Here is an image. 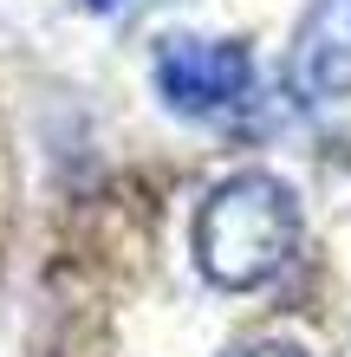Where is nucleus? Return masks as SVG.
<instances>
[{
  "instance_id": "5",
  "label": "nucleus",
  "mask_w": 351,
  "mask_h": 357,
  "mask_svg": "<svg viewBox=\"0 0 351 357\" xmlns=\"http://www.w3.org/2000/svg\"><path fill=\"white\" fill-rule=\"evenodd\" d=\"M78 7H85V13H124L130 0H78Z\"/></svg>"
},
{
  "instance_id": "3",
  "label": "nucleus",
  "mask_w": 351,
  "mask_h": 357,
  "mask_svg": "<svg viewBox=\"0 0 351 357\" xmlns=\"http://www.w3.org/2000/svg\"><path fill=\"white\" fill-rule=\"evenodd\" d=\"M286 85L306 111H332L351 98V0H306L286 46Z\"/></svg>"
},
{
  "instance_id": "2",
  "label": "nucleus",
  "mask_w": 351,
  "mask_h": 357,
  "mask_svg": "<svg viewBox=\"0 0 351 357\" xmlns=\"http://www.w3.org/2000/svg\"><path fill=\"white\" fill-rule=\"evenodd\" d=\"M156 98L182 117H221L234 111L254 85V52L247 39H202V33H182V39H163L156 46Z\"/></svg>"
},
{
  "instance_id": "4",
  "label": "nucleus",
  "mask_w": 351,
  "mask_h": 357,
  "mask_svg": "<svg viewBox=\"0 0 351 357\" xmlns=\"http://www.w3.org/2000/svg\"><path fill=\"white\" fill-rule=\"evenodd\" d=\"M234 357H313V351H299V344H280V338H267V344H241Z\"/></svg>"
},
{
  "instance_id": "1",
  "label": "nucleus",
  "mask_w": 351,
  "mask_h": 357,
  "mask_svg": "<svg viewBox=\"0 0 351 357\" xmlns=\"http://www.w3.org/2000/svg\"><path fill=\"white\" fill-rule=\"evenodd\" d=\"M299 195L293 182L274 176V169H241V176H221L195 208V266L202 280L221 286V292H254L267 280H280L286 260L299 254Z\"/></svg>"
}]
</instances>
